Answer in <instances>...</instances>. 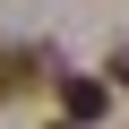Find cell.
<instances>
[{"label": "cell", "instance_id": "obj_1", "mask_svg": "<svg viewBox=\"0 0 129 129\" xmlns=\"http://www.w3.org/2000/svg\"><path fill=\"white\" fill-rule=\"evenodd\" d=\"M60 112H69L78 129H95V120L112 112V86H103V78H60Z\"/></svg>", "mask_w": 129, "mask_h": 129}, {"label": "cell", "instance_id": "obj_2", "mask_svg": "<svg viewBox=\"0 0 129 129\" xmlns=\"http://www.w3.org/2000/svg\"><path fill=\"white\" fill-rule=\"evenodd\" d=\"M26 78H43V52H35V43H0V103H9Z\"/></svg>", "mask_w": 129, "mask_h": 129}, {"label": "cell", "instance_id": "obj_3", "mask_svg": "<svg viewBox=\"0 0 129 129\" xmlns=\"http://www.w3.org/2000/svg\"><path fill=\"white\" fill-rule=\"evenodd\" d=\"M112 78H120V86H129V52H120V60H112Z\"/></svg>", "mask_w": 129, "mask_h": 129}, {"label": "cell", "instance_id": "obj_4", "mask_svg": "<svg viewBox=\"0 0 129 129\" xmlns=\"http://www.w3.org/2000/svg\"><path fill=\"white\" fill-rule=\"evenodd\" d=\"M60 129H78V120H60Z\"/></svg>", "mask_w": 129, "mask_h": 129}]
</instances>
